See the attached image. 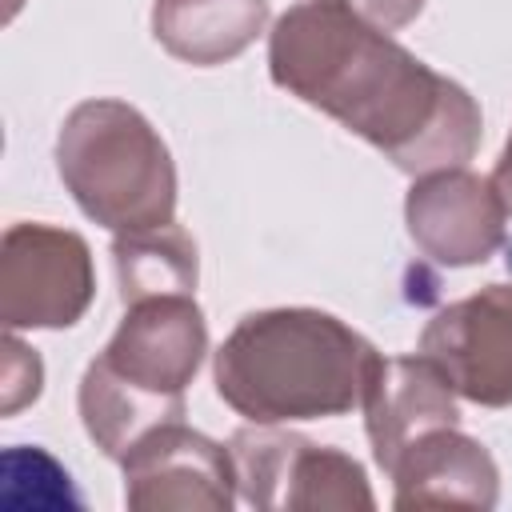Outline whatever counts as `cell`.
<instances>
[{
    "label": "cell",
    "mask_w": 512,
    "mask_h": 512,
    "mask_svg": "<svg viewBox=\"0 0 512 512\" xmlns=\"http://www.w3.org/2000/svg\"><path fill=\"white\" fill-rule=\"evenodd\" d=\"M268 72L296 100L340 120L400 172L464 168L480 104L348 0H300L268 32Z\"/></svg>",
    "instance_id": "cell-1"
},
{
    "label": "cell",
    "mask_w": 512,
    "mask_h": 512,
    "mask_svg": "<svg viewBox=\"0 0 512 512\" xmlns=\"http://www.w3.org/2000/svg\"><path fill=\"white\" fill-rule=\"evenodd\" d=\"M380 352L320 308L248 312L216 348L220 400L252 424L324 420L360 408Z\"/></svg>",
    "instance_id": "cell-2"
},
{
    "label": "cell",
    "mask_w": 512,
    "mask_h": 512,
    "mask_svg": "<svg viewBox=\"0 0 512 512\" xmlns=\"http://www.w3.org/2000/svg\"><path fill=\"white\" fill-rule=\"evenodd\" d=\"M124 308L120 328L84 368L76 396L84 432L108 460H124L152 428L184 416V392L208 352V324L192 292Z\"/></svg>",
    "instance_id": "cell-3"
},
{
    "label": "cell",
    "mask_w": 512,
    "mask_h": 512,
    "mask_svg": "<svg viewBox=\"0 0 512 512\" xmlns=\"http://www.w3.org/2000/svg\"><path fill=\"white\" fill-rule=\"evenodd\" d=\"M56 168L80 212L116 236L164 228L176 216L172 152L124 100L76 104L56 136Z\"/></svg>",
    "instance_id": "cell-4"
},
{
    "label": "cell",
    "mask_w": 512,
    "mask_h": 512,
    "mask_svg": "<svg viewBox=\"0 0 512 512\" xmlns=\"http://www.w3.org/2000/svg\"><path fill=\"white\" fill-rule=\"evenodd\" d=\"M236 484L244 504L280 512V508H372L376 496L360 460L340 448L312 444L308 436L280 432L272 424L240 428L232 440Z\"/></svg>",
    "instance_id": "cell-5"
},
{
    "label": "cell",
    "mask_w": 512,
    "mask_h": 512,
    "mask_svg": "<svg viewBox=\"0 0 512 512\" xmlns=\"http://www.w3.org/2000/svg\"><path fill=\"white\" fill-rule=\"evenodd\" d=\"M96 296L84 236L52 224H12L0 244V320L20 328H72Z\"/></svg>",
    "instance_id": "cell-6"
},
{
    "label": "cell",
    "mask_w": 512,
    "mask_h": 512,
    "mask_svg": "<svg viewBox=\"0 0 512 512\" xmlns=\"http://www.w3.org/2000/svg\"><path fill=\"white\" fill-rule=\"evenodd\" d=\"M124 504L136 512H228L236 504L232 448L184 420L152 428L120 460Z\"/></svg>",
    "instance_id": "cell-7"
},
{
    "label": "cell",
    "mask_w": 512,
    "mask_h": 512,
    "mask_svg": "<svg viewBox=\"0 0 512 512\" xmlns=\"http://www.w3.org/2000/svg\"><path fill=\"white\" fill-rule=\"evenodd\" d=\"M428 356L456 396L480 408L512 404V284H488L440 308L420 332Z\"/></svg>",
    "instance_id": "cell-8"
},
{
    "label": "cell",
    "mask_w": 512,
    "mask_h": 512,
    "mask_svg": "<svg viewBox=\"0 0 512 512\" xmlns=\"http://www.w3.org/2000/svg\"><path fill=\"white\" fill-rule=\"evenodd\" d=\"M408 236L444 268L484 264L504 244L508 208L492 180L468 168H436L416 176L404 200Z\"/></svg>",
    "instance_id": "cell-9"
},
{
    "label": "cell",
    "mask_w": 512,
    "mask_h": 512,
    "mask_svg": "<svg viewBox=\"0 0 512 512\" xmlns=\"http://www.w3.org/2000/svg\"><path fill=\"white\" fill-rule=\"evenodd\" d=\"M360 408H364L372 460L384 472H392V464L416 436L460 424L456 388L428 356H392V360L380 356Z\"/></svg>",
    "instance_id": "cell-10"
},
{
    "label": "cell",
    "mask_w": 512,
    "mask_h": 512,
    "mask_svg": "<svg viewBox=\"0 0 512 512\" xmlns=\"http://www.w3.org/2000/svg\"><path fill=\"white\" fill-rule=\"evenodd\" d=\"M396 508L416 504H464L492 508L500 500V472L488 448L460 432V424L416 436L392 464Z\"/></svg>",
    "instance_id": "cell-11"
},
{
    "label": "cell",
    "mask_w": 512,
    "mask_h": 512,
    "mask_svg": "<svg viewBox=\"0 0 512 512\" xmlns=\"http://www.w3.org/2000/svg\"><path fill=\"white\" fill-rule=\"evenodd\" d=\"M268 24V0H156L152 36L184 64L236 60Z\"/></svg>",
    "instance_id": "cell-12"
},
{
    "label": "cell",
    "mask_w": 512,
    "mask_h": 512,
    "mask_svg": "<svg viewBox=\"0 0 512 512\" xmlns=\"http://www.w3.org/2000/svg\"><path fill=\"white\" fill-rule=\"evenodd\" d=\"M120 300L136 304L148 296H172V292H196V244L184 228L164 224L148 232H120L112 240Z\"/></svg>",
    "instance_id": "cell-13"
},
{
    "label": "cell",
    "mask_w": 512,
    "mask_h": 512,
    "mask_svg": "<svg viewBox=\"0 0 512 512\" xmlns=\"http://www.w3.org/2000/svg\"><path fill=\"white\" fill-rule=\"evenodd\" d=\"M40 384H44V364H40V356H36L28 344H20L16 332H8V336H4V400H0L4 416H12V412H20L24 404H32V400L40 396Z\"/></svg>",
    "instance_id": "cell-14"
},
{
    "label": "cell",
    "mask_w": 512,
    "mask_h": 512,
    "mask_svg": "<svg viewBox=\"0 0 512 512\" xmlns=\"http://www.w3.org/2000/svg\"><path fill=\"white\" fill-rule=\"evenodd\" d=\"M348 4H356L372 24H380V28H404L408 20H416L420 16V8H424V0H348Z\"/></svg>",
    "instance_id": "cell-15"
},
{
    "label": "cell",
    "mask_w": 512,
    "mask_h": 512,
    "mask_svg": "<svg viewBox=\"0 0 512 512\" xmlns=\"http://www.w3.org/2000/svg\"><path fill=\"white\" fill-rule=\"evenodd\" d=\"M492 184H496V192H500V200H504V208H508V216H512V132H508L504 152H500V160H496Z\"/></svg>",
    "instance_id": "cell-16"
}]
</instances>
